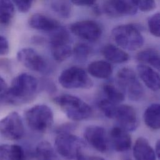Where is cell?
Listing matches in <instances>:
<instances>
[{
	"instance_id": "6da1fadb",
	"label": "cell",
	"mask_w": 160,
	"mask_h": 160,
	"mask_svg": "<svg viewBox=\"0 0 160 160\" xmlns=\"http://www.w3.org/2000/svg\"><path fill=\"white\" fill-rule=\"evenodd\" d=\"M38 80L33 76L23 73L16 76L11 82L4 96L3 100L8 103L19 105L32 100L38 92Z\"/></svg>"
},
{
	"instance_id": "7a4b0ae2",
	"label": "cell",
	"mask_w": 160,
	"mask_h": 160,
	"mask_svg": "<svg viewBox=\"0 0 160 160\" xmlns=\"http://www.w3.org/2000/svg\"><path fill=\"white\" fill-rule=\"evenodd\" d=\"M53 100L72 120L82 121L88 119L93 115V110L90 105L78 97L63 94L54 97Z\"/></svg>"
},
{
	"instance_id": "3957f363",
	"label": "cell",
	"mask_w": 160,
	"mask_h": 160,
	"mask_svg": "<svg viewBox=\"0 0 160 160\" xmlns=\"http://www.w3.org/2000/svg\"><path fill=\"white\" fill-rule=\"evenodd\" d=\"M113 40L121 48L133 51L140 49L144 43V38L138 27L135 24L120 25L112 32Z\"/></svg>"
},
{
	"instance_id": "277c9868",
	"label": "cell",
	"mask_w": 160,
	"mask_h": 160,
	"mask_svg": "<svg viewBox=\"0 0 160 160\" xmlns=\"http://www.w3.org/2000/svg\"><path fill=\"white\" fill-rule=\"evenodd\" d=\"M24 117L29 127L39 133L46 132L54 123L53 112L46 105H36L29 108Z\"/></svg>"
},
{
	"instance_id": "5b68a950",
	"label": "cell",
	"mask_w": 160,
	"mask_h": 160,
	"mask_svg": "<svg viewBox=\"0 0 160 160\" xmlns=\"http://www.w3.org/2000/svg\"><path fill=\"white\" fill-rule=\"evenodd\" d=\"M54 145L56 152L67 160H76L78 155L85 147V142L72 133L58 134Z\"/></svg>"
},
{
	"instance_id": "8992f818",
	"label": "cell",
	"mask_w": 160,
	"mask_h": 160,
	"mask_svg": "<svg viewBox=\"0 0 160 160\" xmlns=\"http://www.w3.org/2000/svg\"><path fill=\"white\" fill-rule=\"evenodd\" d=\"M117 78L119 85L131 100L138 101L143 98L144 88L133 70L128 68H122L118 71Z\"/></svg>"
},
{
	"instance_id": "52a82bcc",
	"label": "cell",
	"mask_w": 160,
	"mask_h": 160,
	"mask_svg": "<svg viewBox=\"0 0 160 160\" xmlns=\"http://www.w3.org/2000/svg\"><path fill=\"white\" fill-rule=\"evenodd\" d=\"M59 82L67 89L90 88L93 84L84 69L75 66L63 71L59 77Z\"/></svg>"
},
{
	"instance_id": "ba28073f",
	"label": "cell",
	"mask_w": 160,
	"mask_h": 160,
	"mask_svg": "<svg viewBox=\"0 0 160 160\" xmlns=\"http://www.w3.org/2000/svg\"><path fill=\"white\" fill-rule=\"evenodd\" d=\"M17 59L31 71L42 74H48L51 72V67L47 60L32 48H24L19 51Z\"/></svg>"
},
{
	"instance_id": "9c48e42d",
	"label": "cell",
	"mask_w": 160,
	"mask_h": 160,
	"mask_svg": "<svg viewBox=\"0 0 160 160\" xmlns=\"http://www.w3.org/2000/svg\"><path fill=\"white\" fill-rule=\"evenodd\" d=\"M0 134L10 140H19L23 137L24 127L17 112H11L0 120Z\"/></svg>"
},
{
	"instance_id": "30bf717a",
	"label": "cell",
	"mask_w": 160,
	"mask_h": 160,
	"mask_svg": "<svg viewBox=\"0 0 160 160\" xmlns=\"http://www.w3.org/2000/svg\"><path fill=\"white\" fill-rule=\"evenodd\" d=\"M70 29L78 38L90 42L97 41L102 33L100 26L92 20H82L76 22L71 25Z\"/></svg>"
},
{
	"instance_id": "8fae6325",
	"label": "cell",
	"mask_w": 160,
	"mask_h": 160,
	"mask_svg": "<svg viewBox=\"0 0 160 160\" xmlns=\"http://www.w3.org/2000/svg\"><path fill=\"white\" fill-rule=\"evenodd\" d=\"M113 119L117 120L120 127L128 132L135 131L139 125V120L135 109L128 105L117 106Z\"/></svg>"
},
{
	"instance_id": "7c38bea8",
	"label": "cell",
	"mask_w": 160,
	"mask_h": 160,
	"mask_svg": "<svg viewBox=\"0 0 160 160\" xmlns=\"http://www.w3.org/2000/svg\"><path fill=\"white\" fill-rule=\"evenodd\" d=\"M85 139L94 149L100 153H105L108 148V141L106 130L98 125L87 127L83 133Z\"/></svg>"
},
{
	"instance_id": "4fadbf2b",
	"label": "cell",
	"mask_w": 160,
	"mask_h": 160,
	"mask_svg": "<svg viewBox=\"0 0 160 160\" xmlns=\"http://www.w3.org/2000/svg\"><path fill=\"white\" fill-rule=\"evenodd\" d=\"M102 8L107 15L113 17L135 15L138 10L135 1H106Z\"/></svg>"
},
{
	"instance_id": "5bb4252c",
	"label": "cell",
	"mask_w": 160,
	"mask_h": 160,
	"mask_svg": "<svg viewBox=\"0 0 160 160\" xmlns=\"http://www.w3.org/2000/svg\"><path fill=\"white\" fill-rule=\"evenodd\" d=\"M110 138L112 145L117 152H127L131 148L132 138L128 132L120 127H115L111 130Z\"/></svg>"
},
{
	"instance_id": "9a60e30c",
	"label": "cell",
	"mask_w": 160,
	"mask_h": 160,
	"mask_svg": "<svg viewBox=\"0 0 160 160\" xmlns=\"http://www.w3.org/2000/svg\"><path fill=\"white\" fill-rule=\"evenodd\" d=\"M28 22L31 28L46 32H53L61 26L57 20L40 13L32 15Z\"/></svg>"
},
{
	"instance_id": "2e32d148",
	"label": "cell",
	"mask_w": 160,
	"mask_h": 160,
	"mask_svg": "<svg viewBox=\"0 0 160 160\" xmlns=\"http://www.w3.org/2000/svg\"><path fill=\"white\" fill-rule=\"evenodd\" d=\"M133 153L136 160H157L155 150L148 140L143 137H140L137 140Z\"/></svg>"
},
{
	"instance_id": "e0dca14e",
	"label": "cell",
	"mask_w": 160,
	"mask_h": 160,
	"mask_svg": "<svg viewBox=\"0 0 160 160\" xmlns=\"http://www.w3.org/2000/svg\"><path fill=\"white\" fill-rule=\"evenodd\" d=\"M137 69L140 78L148 88L153 91L160 89V76L158 72L144 64L138 65Z\"/></svg>"
},
{
	"instance_id": "ac0fdd59",
	"label": "cell",
	"mask_w": 160,
	"mask_h": 160,
	"mask_svg": "<svg viewBox=\"0 0 160 160\" xmlns=\"http://www.w3.org/2000/svg\"><path fill=\"white\" fill-rule=\"evenodd\" d=\"M88 73L98 79H108L113 72V68L111 64L105 61H97L92 62L88 66Z\"/></svg>"
},
{
	"instance_id": "d6986e66",
	"label": "cell",
	"mask_w": 160,
	"mask_h": 160,
	"mask_svg": "<svg viewBox=\"0 0 160 160\" xmlns=\"http://www.w3.org/2000/svg\"><path fill=\"white\" fill-rule=\"evenodd\" d=\"M102 53L107 60L113 63H123L130 59L129 55L125 51L113 44H108L104 47Z\"/></svg>"
},
{
	"instance_id": "ffe728a7",
	"label": "cell",
	"mask_w": 160,
	"mask_h": 160,
	"mask_svg": "<svg viewBox=\"0 0 160 160\" xmlns=\"http://www.w3.org/2000/svg\"><path fill=\"white\" fill-rule=\"evenodd\" d=\"M24 149L18 145H0V160H25Z\"/></svg>"
},
{
	"instance_id": "44dd1931",
	"label": "cell",
	"mask_w": 160,
	"mask_h": 160,
	"mask_svg": "<svg viewBox=\"0 0 160 160\" xmlns=\"http://www.w3.org/2000/svg\"><path fill=\"white\" fill-rule=\"evenodd\" d=\"M147 126L154 130L160 127V105L158 103L150 105L145 110L143 115Z\"/></svg>"
},
{
	"instance_id": "7402d4cb",
	"label": "cell",
	"mask_w": 160,
	"mask_h": 160,
	"mask_svg": "<svg viewBox=\"0 0 160 160\" xmlns=\"http://www.w3.org/2000/svg\"><path fill=\"white\" fill-rule=\"evenodd\" d=\"M137 59L142 62L147 63L157 70H160V53L153 48H148L138 53Z\"/></svg>"
},
{
	"instance_id": "603a6c76",
	"label": "cell",
	"mask_w": 160,
	"mask_h": 160,
	"mask_svg": "<svg viewBox=\"0 0 160 160\" xmlns=\"http://www.w3.org/2000/svg\"><path fill=\"white\" fill-rule=\"evenodd\" d=\"M52 146L48 142H42L37 146L35 153L38 160H61Z\"/></svg>"
},
{
	"instance_id": "cb8c5ba5",
	"label": "cell",
	"mask_w": 160,
	"mask_h": 160,
	"mask_svg": "<svg viewBox=\"0 0 160 160\" xmlns=\"http://www.w3.org/2000/svg\"><path fill=\"white\" fill-rule=\"evenodd\" d=\"M15 14V7L12 1L0 0V24L8 25Z\"/></svg>"
},
{
	"instance_id": "d4e9b609",
	"label": "cell",
	"mask_w": 160,
	"mask_h": 160,
	"mask_svg": "<svg viewBox=\"0 0 160 160\" xmlns=\"http://www.w3.org/2000/svg\"><path fill=\"white\" fill-rule=\"evenodd\" d=\"M103 90L106 95V98L115 105H118L125 99L124 93L112 84L104 85Z\"/></svg>"
},
{
	"instance_id": "484cf974",
	"label": "cell",
	"mask_w": 160,
	"mask_h": 160,
	"mask_svg": "<svg viewBox=\"0 0 160 160\" xmlns=\"http://www.w3.org/2000/svg\"><path fill=\"white\" fill-rule=\"evenodd\" d=\"M51 49L54 59L58 62L66 61L72 54V49L69 44L51 46Z\"/></svg>"
},
{
	"instance_id": "4316f807",
	"label": "cell",
	"mask_w": 160,
	"mask_h": 160,
	"mask_svg": "<svg viewBox=\"0 0 160 160\" xmlns=\"http://www.w3.org/2000/svg\"><path fill=\"white\" fill-rule=\"evenodd\" d=\"M72 4L68 1H54L51 2L52 10L62 18H69L71 16Z\"/></svg>"
},
{
	"instance_id": "83f0119b",
	"label": "cell",
	"mask_w": 160,
	"mask_h": 160,
	"mask_svg": "<svg viewBox=\"0 0 160 160\" xmlns=\"http://www.w3.org/2000/svg\"><path fill=\"white\" fill-rule=\"evenodd\" d=\"M71 37L68 31L61 26L56 31L52 32L50 37L51 46L60 44H69Z\"/></svg>"
},
{
	"instance_id": "f1b7e54d",
	"label": "cell",
	"mask_w": 160,
	"mask_h": 160,
	"mask_svg": "<svg viewBox=\"0 0 160 160\" xmlns=\"http://www.w3.org/2000/svg\"><path fill=\"white\" fill-rule=\"evenodd\" d=\"M90 52V48L87 44L82 42L78 43L72 49V54L75 59L80 62L86 61Z\"/></svg>"
},
{
	"instance_id": "f546056e",
	"label": "cell",
	"mask_w": 160,
	"mask_h": 160,
	"mask_svg": "<svg viewBox=\"0 0 160 160\" xmlns=\"http://www.w3.org/2000/svg\"><path fill=\"white\" fill-rule=\"evenodd\" d=\"M98 106L103 114L109 118H113L117 105H115L107 98L102 99L99 101Z\"/></svg>"
},
{
	"instance_id": "4dcf8cb0",
	"label": "cell",
	"mask_w": 160,
	"mask_h": 160,
	"mask_svg": "<svg viewBox=\"0 0 160 160\" xmlns=\"http://www.w3.org/2000/svg\"><path fill=\"white\" fill-rule=\"evenodd\" d=\"M148 25L150 32L156 37L160 36V14L157 12L150 18Z\"/></svg>"
},
{
	"instance_id": "1f68e13d",
	"label": "cell",
	"mask_w": 160,
	"mask_h": 160,
	"mask_svg": "<svg viewBox=\"0 0 160 160\" xmlns=\"http://www.w3.org/2000/svg\"><path fill=\"white\" fill-rule=\"evenodd\" d=\"M138 8L143 12H148L155 9L157 6L156 2L153 0L147 1H135Z\"/></svg>"
},
{
	"instance_id": "d6a6232c",
	"label": "cell",
	"mask_w": 160,
	"mask_h": 160,
	"mask_svg": "<svg viewBox=\"0 0 160 160\" xmlns=\"http://www.w3.org/2000/svg\"><path fill=\"white\" fill-rule=\"evenodd\" d=\"M14 4L16 5L18 9L21 12H27L31 9L33 3L32 1H24V0H16L12 1Z\"/></svg>"
},
{
	"instance_id": "836d02e7",
	"label": "cell",
	"mask_w": 160,
	"mask_h": 160,
	"mask_svg": "<svg viewBox=\"0 0 160 160\" xmlns=\"http://www.w3.org/2000/svg\"><path fill=\"white\" fill-rule=\"evenodd\" d=\"M76 125L73 123H64L59 125L56 128V133L58 134L61 133H71L72 131L76 130Z\"/></svg>"
},
{
	"instance_id": "e575fe53",
	"label": "cell",
	"mask_w": 160,
	"mask_h": 160,
	"mask_svg": "<svg viewBox=\"0 0 160 160\" xmlns=\"http://www.w3.org/2000/svg\"><path fill=\"white\" fill-rule=\"evenodd\" d=\"M9 51V44L8 39L0 35V56L6 55Z\"/></svg>"
},
{
	"instance_id": "d590c367",
	"label": "cell",
	"mask_w": 160,
	"mask_h": 160,
	"mask_svg": "<svg viewBox=\"0 0 160 160\" xmlns=\"http://www.w3.org/2000/svg\"><path fill=\"white\" fill-rule=\"evenodd\" d=\"M71 2L72 4L80 6H93L96 4L93 0H72Z\"/></svg>"
},
{
	"instance_id": "8d00e7d4",
	"label": "cell",
	"mask_w": 160,
	"mask_h": 160,
	"mask_svg": "<svg viewBox=\"0 0 160 160\" xmlns=\"http://www.w3.org/2000/svg\"><path fill=\"white\" fill-rule=\"evenodd\" d=\"M76 160H105L103 158L100 157H97V156H90L85 155L83 153V152H80L76 158Z\"/></svg>"
},
{
	"instance_id": "74e56055",
	"label": "cell",
	"mask_w": 160,
	"mask_h": 160,
	"mask_svg": "<svg viewBox=\"0 0 160 160\" xmlns=\"http://www.w3.org/2000/svg\"><path fill=\"white\" fill-rule=\"evenodd\" d=\"M8 90V86L5 80L0 76V101L3 100L4 96Z\"/></svg>"
},
{
	"instance_id": "f35d334b",
	"label": "cell",
	"mask_w": 160,
	"mask_h": 160,
	"mask_svg": "<svg viewBox=\"0 0 160 160\" xmlns=\"http://www.w3.org/2000/svg\"><path fill=\"white\" fill-rule=\"evenodd\" d=\"M10 66V61L8 59H0V69L7 70Z\"/></svg>"
},
{
	"instance_id": "ab89813d",
	"label": "cell",
	"mask_w": 160,
	"mask_h": 160,
	"mask_svg": "<svg viewBox=\"0 0 160 160\" xmlns=\"http://www.w3.org/2000/svg\"><path fill=\"white\" fill-rule=\"evenodd\" d=\"M157 158L160 159V140H158L156 143V147H155V150Z\"/></svg>"
}]
</instances>
